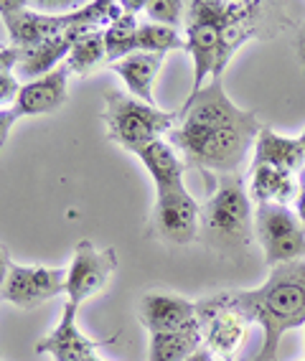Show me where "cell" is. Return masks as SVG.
<instances>
[{
    "mask_svg": "<svg viewBox=\"0 0 305 361\" xmlns=\"http://www.w3.org/2000/svg\"><path fill=\"white\" fill-rule=\"evenodd\" d=\"M262 128L260 117L237 107L221 79H214L201 92L189 94L168 142L181 153L186 168L232 176L254 148Z\"/></svg>",
    "mask_w": 305,
    "mask_h": 361,
    "instance_id": "6da1fadb",
    "label": "cell"
},
{
    "mask_svg": "<svg viewBox=\"0 0 305 361\" xmlns=\"http://www.w3.org/2000/svg\"><path fill=\"white\" fill-rule=\"evenodd\" d=\"M219 303L234 308L249 323L262 326V361H278L280 338L287 331L305 326V259L278 264L254 290L216 293Z\"/></svg>",
    "mask_w": 305,
    "mask_h": 361,
    "instance_id": "7a4b0ae2",
    "label": "cell"
},
{
    "mask_svg": "<svg viewBox=\"0 0 305 361\" xmlns=\"http://www.w3.org/2000/svg\"><path fill=\"white\" fill-rule=\"evenodd\" d=\"M254 237V214L244 178L237 173L219 176L216 191L201 207L199 239L221 259L247 255Z\"/></svg>",
    "mask_w": 305,
    "mask_h": 361,
    "instance_id": "3957f363",
    "label": "cell"
},
{
    "mask_svg": "<svg viewBox=\"0 0 305 361\" xmlns=\"http://www.w3.org/2000/svg\"><path fill=\"white\" fill-rule=\"evenodd\" d=\"M123 13V3H112V0H94L72 13L58 16L31 11L23 0H0V18L6 23L8 39H11V46L20 51H28L33 46L44 44L74 26L107 28Z\"/></svg>",
    "mask_w": 305,
    "mask_h": 361,
    "instance_id": "277c9868",
    "label": "cell"
},
{
    "mask_svg": "<svg viewBox=\"0 0 305 361\" xmlns=\"http://www.w3.org/2000/svg\"><path fill=\"white\" fill-rule=\"evenodd\" d=\"M102 120L112 142L137 153L148 142L163 140V135H168L178 125V112H166L156 104L140 102L132 94L112 90L104 94Z\"/></svg>",
    "mask_w": 305,
    "mask_h": 361,
    "instance_id": "5b68a950",
    "label": "cell"
},
{
    "mask_svg": "<svg viewBox=\"0 0 305 361\" xmlns=\"http://www.w3.org/2000/svg\"><path fill=\"white\" fill-rule=\"evenodd\" d=\"M201 232V207L189 194L186 183L156 191V207L150 212L148 234L166 245L186 247Z\"/></svg>",
    "mask_w": 305,
    "mask_h": 361,
    "instance_id": "8992f818",
    "label": "cell"
},
{
    "mask_svg": "<svg viewBox=\"0 0 305 361\" xmlns=\"http://www.w3.org/2000/svg\"><path fill=\"white\" fill-rule=\"evenodd\" d=\"M254 237L260 242L270 267L305 259V229L298 214L280 204H257Z\"/></svg>",
    "mask_w": 305,
    "mask_h": 361,
    "instance_id": "52a82bcc",
    "label": "cell"
},
{
    "mask_svg": "<svg viewBox=\"0 0 305 361\" xmlns=\"http://www.w3.org/2000/svg\"><path fill=\"white\" fill-rule=\"evenodd\" d=\"M117 270V250H97L89 239H79L74 247V257L66 270V295L69 303L79 305L102 293Z\"/></svg>",
    "mask_w": 305,
    "mask_h": 361,
    "instance_id": "ba28073f",
    "label": "cell"
},
{
    "mask_svg": "<svg viewBox=\"0 0 305 361\" xmlns=\"http://www.w3.org/2000/svg\"><path fill=\"white\" fill-rule=\"evenodd\" d=\"M199 323H201L204 346L216 361H234L237 351L247 338L249 321L234 308L219 303L216 295H208L196 303Z\"/></svg>",
    "mask_w": 305,
    "mask_h": 361,
    "instance_id": "9c48e42d",
    "label": "cell"
},
{
    "mask_svg": "<svg viewBox=\"0 0 305 361\" xmlns=\"http://www.w3.org/2000/svg\"><path fill=\"white\" fill-rule=\"evenodd\" d=\"M66 293V270L58 267H41V264H15L11 267L0 300H8L20 310H33Z\"/></svg>",
    "mask_w": 305,
    "mask_h": 361,
    "instance_id": "30bf717a",
    "label": "cell"
},
{
    "mask_svg": "<svg viewBox=\"0 0 305 361\" xmlns=\"http://www.w3.org/2000/svg\"><path fill=\"white\" fill-rule=\"evenodd\" d=\"M115 338H99L92 341L77 326V305L66 300L61 321L49 336L36 343V354H49L54 361H102L97 356L99 346H107Z\"/></svg>",
    "mask_w": 305,
    "mask_h": 361,
    "instance_id": "8fae6325",
    "label": "cell"
},
{
    "mask_svg": "<svg viewBox=\"0 0 305 361\" xmlns=\"http://www.w3.org/2000/svg\"><path fill=\"white\" fill-rule=\"evenodd\" d=\"M137 318L148 334H173L201 326L196 303L173 293H145L137 305Z\"/></svg>",
    "mask_w": 305,
    "mask_h": 361,
    "instance_id": "7c38bea8",
    "label": "cell"
},
{
    "mask_svg": "<svg viewBox=\"0 0 305 361\" xmlns=\"http://www.w3.org/2000/svg\"><path fill=\"white\" fill-rule=\"evenodd\" d=\"M69 66L58 64L54 71L44 74L39 79H31L23 84L18 92V97L13 102V110L20 117L26 115H51V112L61 110L69 99Z\"/></svg>",
    "mask_w": 305,
    "mask_h": 361,
    "instance_id": "4fadbf2b",
    "label": "cell"
},
{
    "mask_svg": "<svg viewBox=\"0 0 305 361\" xmlns=\"http://www.w3.org/2000/svg\"><path fill=\"white\" fill-rule=\"evenodd\" d=\"M89 31H94V28L74 26V28H69V31L54 36V39L44 41V44L33 46L28 51H20V61H18L15 74H26V77H31V79H39V77H44V74H49V71H54L58 64H64V59H69L74 44Z\"/></svg>",
    "mask_w": 305,
    "mask_h": 361,
    "instance_id": "5bb4252c",
    "label": "cell"
},
{
    "mask_svg": "<svg viewBox=\"0 0 305 361\" xmlns=\"http://www.w3.org/2000/svg\"><path fill=\"white\" fill-rule=\"evenodd\" d=\"M135 155L140 158V163H143L145 171H148L150 178H153V183H156V191L183 186L186 163H183L181 153H178L168 140L148 142V145H143Z\"/></svg>",
    "mask_w": 305,
    "mask_h": 361,
    "instance_id": "9a60e30c",
    "label": "cell"
},
{
    "mask_svg": "<svg viewBox=\"0 0 305 361\" xmlns=\"http://www.w3.org/2000/svg\"><path fill=\"white\" fill-rule=\"evenodd\" d=\"M112 71L123 79L125 87L130 90V94L140 102L156 104L153 97V87H156V77L163 66V56L158 54H130V56L120 59L115 64H110Z\"/></svg>",
    "mask_w": 305,
    "mask_h": 361,
    "instance_id": "2e32d148",
    "label": "cell"
},
{
    "mask_svg": "<svg viewBox=\"0 0 305 361\" xmlns=\"http://www.w3.org/2000/svg\"><path fill=\"white\" fill-rule=\"evenodd\" d=\"M252 166H275L282 171H303L305 153L298 137L278 135L275 130L262 128L257 142H254V163Z\"/></svg>",
    "mask_w": 305,
    "mask_h": 361,
    "instance_id": "e0dca14e",
    "label": "cell"
},
{
    "mask_svg": "<svg viewBox=\"0 0 305 361\" xmlns=\"http://www.w3.org/2000/svg\"><path fill=\"white\" fill-rule=\"evenodd\" d=\"M249 199H254L257 204H280V207H287L290 201L298 199L295 173L275 166H252Z\"/></svg>",
    "mask_w": 305,
    "mask_h": 361,
    "instance_id": "ac0fdd59",
    "label": "cell"
},
{
    "mask_svg": "<svg viewBox=\"0 0 305 361\" xmlns=\"http://www.w3.org/2000/svg\"><path fill=\"white\" fill-rule=\"evenodd\" d=\"M204 346L201 326L173 334H150L148 361H183Z\"/></svg>",
    "mask_w": 305,
    "mask_h": 361,
    "instance_id": "d6986e66",
    "label": "cell"
},
{
    "mask_svg": "<svg viewBox=\"0 0 305 361\" xmlns=\"http://www.w3.org/2000/svg\"><path fill=\"white\" fill-rule=\"evenodd\" d=\"M107 59V49H104V28H94V31L85 33L82 39L74 44L72 54L66 59V66L77 77H89L92 71L97 69Z\"/></svg>",
    "mask_w": 305,
    "mask_h": 361,
    "instance_id": "ffe728a7",
    "label": "cell"
},
{
    "mask_svg": "<svg viewBox=\"0 0 305 361\" xmlns=\"http://www.w3.org/2000/svg\"><path fill=\"white\" fill-rule=\"evenodd\" d=\"M137 26H140V23H137V13L125 11L115 23H110V26L104 28V49H107V61H110V64L135 54Z\"/></svg>",
    "mask_w": 305,
    "mask_h": 361,
    "instance_id": "44dd1931",
    "label": "cell"
},
{
    "mask_svg": "<svg viewBox=\"0 0 305 361\" xmlns=\"http://www.w3.org/2000/svg\"><path fill=\"white\" fill-rule=\"evenodd\" d=\"M175 49H186V39L175 28L158 26V23H140L135 33V54H158L166 56Z\"/></svg>",
    "mask_w": 305,
    "mask_h": 361,
    "instance_id": "7402d4cb",
    "label": "cell"
},
{
    "mask_svg": "<svg viewBox=\"0 0 305 361\" xmlns=\"http://www.w3.org/2000/svg\"><path fill=\"white\" fill-rule=\"evenodd\" d=\"M20 61V49L15 46H3L0 49V104L15 102L20 92V84L15 79V69Z\"/></svg>",
    "mask_w": 305,
    "mask_h": 361,
    "instance_id": "603a6c76",
    "label": "cell"
},
{
    "mask_svg": "<svg viewBox=\"0 0 305 361\" xmlns=\"http://www.w3.org/2000/svg\"><path fill=\"white\" fill-rule=\"evenodd\" d=\"M186 6L189 3H183V0H150V3H145L143 11L150 18V23L168 26L178 31V26L186 20Z\"/></svg>",
    "mask_w": 305,
    "mask_h": 361,
    "instance_id": "cb8c5ba5",
    "label": "cell"
},
{
    "mask_svg": "<svg viewBox=\"0 0 305 361\" xmlns=\"http://www.w3.org/2000/svg\"><path fill=\"white\" fill-rule=\"evenodd\" d=\"M20 120V115L18 112L11 107H0V148L6 145V140H8V135H11V130H13V125Z\"/></svg>",
    "mask_w": 305,
    "mask_h": 361,
    "instance_id": "d4e9b609",
    "label": "cell"
},
{
    "mask_svg": "<svg viewBox=\"0 0 305 361\" xmlns=\"http://www.w3.org/2000/svg\"><path fill=\"white\" fill-rule=\"evenodd\" d=\"M295 214H298L300 224L305 229V168L298 176V199H295Z\"/></svg>",
    "mask_w": 305,
    "mask_h": 361,
    "instance_id": "484cf974",
    "label": "cell"
},
{
    "mask_svg": "<svg viewBox=\"0 0 305 361\" xmlns=\"http://www.w3.org/2000/svg\"><path fill=\"white\" fill-rule=\"evenodd\" d=\"M295 54H298L300 69H303L305 77V23H300L298 31H295Z\"/></svg>",
    "mask_w": 305,
    "mask_h": 361,
    "instance_id": "4316f807",
    "label": "cell"
},
{
    "mask_svg": "<svg viewBox=\"0 0 305 361\" xmlns=\"http://www.w3.org/2000/svg\"><path fill=\"white\" fill-rule=\"evenodd\" d=\"M11 267H13V262H11V257H8L6 247H0V290H3L8 275H11Z\"/></svg>",
    "mask_w": 305,
    "mask_h": 361,
    "instance_id": "83f0119b",
    "label": "cell"
},
{
    "mask_svg": "<svg viewBox=\"0 0 305 361\" xmlns=\"http://www.w3.org/2000/svg\"><path fill=\"white\" fill-rule=\"evenodd\" d=\"M183 361H214V356L208 354L206 346H201V348H196L194 354H191L189 359H183Z\"/></svg>",
    "mask_w": 305,
    "mask_h": 361,
    "instance_id": "f1b7e54d",
    "label": "cell"
},
{
    "mask_svg": "<svg viewBox=\"0 0 305 361\" xmlns=\"http://www.w3.org/2000/svg\"><path fill=\"white\" fill-rule=\"evenodd\" d=\"M298 140H300V145H303V153H305V130H303V133H300Z\"/></svg>",
    "mask_w": 305,
    "mask_h": 361,
    "instance_id": "f546056e",
    "label": "cell"
},
{
    "mask_svg": "<svg viewBox=\"0 0 305 361\" xmlns=\"http://www.w3.org/2000/svg\"><path fill=\"white\" fill-rule=\"evenodd\" d=\"M239 361H262L260 356H247V359H239Z\"/></svg>",
    "mask_w": 305,
    "mask_h": 361,
    "instance_id": "4dcf8cb0",
    "label": "cell"
}]
</instances>
